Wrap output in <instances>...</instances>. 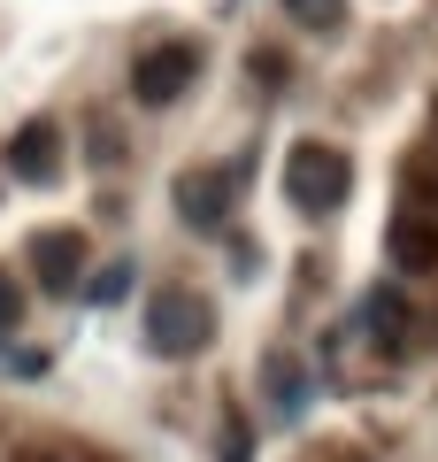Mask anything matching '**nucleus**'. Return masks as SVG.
<instances>
[{
	"instance_id": "f257e3e1",
	"label": "nucleus",
	"mask_w": 438,
	"mask_h": 462,
	"mask_svg": "<svg viewBox=\"0 0 438 462\" xmlns=\"http://www.w3.org/2000/svg\"><path fill=\"white\" fill-rule=\"evenodd\" d=\"M208 339H215L208 293H193V285H162V293L146 300V346H154L162 363H185V355H200Z\"/></svg>"
},
{
	"instance_id": "f03ea898",
	"label": "nucleus",
	"mask_w": 438,
	"mask_h": 462,
	"mask_svg": "<svg viewBox=\"0 0 438 462\" xmlns=\"http://www.w3.org/2000/svg\"><path fill=\"white\" fill-rule=\"evenodd\" d=\"M346 193H354V162H346L331 139H300V147L285 154V200L308 216H331L346 208Z\"/></svg>"
},
{
	"instance_id": "7ed1b4c3",
	"label": "nucleus",
	"mask_w": 438,
	"mask_h": 462,
	"mask_svg": "<svg viewBox=\"0 0 438 462\" xmlns=\"http://www.w3.org/2000/svg\"><path fill=\"white\" fill-rule=\"evenodd\" d=\"M200 78V47L193 39H162V47H146L139 62H131V100L139 108H169V100H185Z\"/></svg>"
},
{
	"instance_id": "20e7f679",
	"label": "nucleus",
	"mask_w": 438,
	"mask_h": 462,
	"mask_svg": "<svg viewBox=\"0 0 438 462\" xmlns=\"http://www.w3.org/2000/svg\"><path fill=\"white\" fill-rule=\"evenodd\" d=\"M239 185H246V162H200V170H185V178H178L185 224H193V231H224V224H231V200H239Z\"/></svg>"
},
{
	"instance_id": "39448f33",
	"label": "nucleus",
	"mask_w": 438,
	"mask_h": 462,
	"mask_svg": "<svg viewBox=\"0 0 438 462\" xmlns=\"http://www.w3.org/2000/svg\"><path fill=\"white\" fill-rule=\"evenodd\" d=\"M23 254H32V270H39V285H47V293H69V285H78V270H85V231L47 224V231H32V239H23Z\"/></svg>"
},
{
	"instance_id": "423d86ee",
	"label": "nucleus",
	"mask_w": 438,
	"mask_h": 462,
	"mask_svg": "<svg viewBox=\"0 0 438 462\" xmlns=\"http://www.w3.org/2000/svg\"><path fill=\"white\" fill-rule=\"evenodd\" d=\"M8 178H23V185H54L62 178V139H54L47 116H32V124L8 139Z\"/></svg>"
},
{
	"instance_id": "0eeeda50",
	"label": "nucleus",
	"mask_w": 438,
	"mask_h": 462,
	"mask_svg": "<svg viewBox=\"0 0 438 462\" xmlns=\"http://www.w3.org/2000/svg\"><path fill=\"white\" fill-rule=\"evenodd\" d=\"M385 254L407 270V278L438 270V224H431V216H415V208H407V216H392V231H385Z\"/></svg>"
},
{
	"instance_id": "6e6552de",
	"label": "nucleus",
	"mask_w": 438,
	"mask_h": 462,
	"mask_svg": "<svg viewBox=\"0 0 438 462\" xmlns=\"http://www.w3.org/2000/svg\"><path fill=\"white\" fill-rule=\"evenodd\" d=\"M361 324H370V339L400 346V339H407V300H400V285H377V293L361 300Z\"/></svg>"
},
{
	"instance_id": "1a4fd4ad",
	"label": "nucleus",
	"mask_w": 438,
	"mask_h": 462,
	"mask_svg": "<svg viewBox=\"0 0 438 462\" xmlns=\"http://www.w3.org/2000/svg\"><path fill=\"white\" fill-rule=\"evenodd\" d=\"M261 378H269L277 416H300V393H308V385H300V363H292V355H269V363H261Z\"/></svg>"
},
{
	"instance_id": "9d476101",
	"label": "nucleus",
	"mask_w": 438,
	"mask_h": 462,
	"mask_svg": "<svg viewBox=\"0 0 438 462\" xmlns=\"http://www.w3.org/2000/svg\"><path fill=\"white\" fill-rule=\"evenodd\" d=\"M285 16L300 23V32H339V23H346V0H285Z\"/></svg>"
},
{
	"instance_id": "9b49d317",
	"label": "nucleus",
	"mask_w": 438,
	"mask_h": 462,
	"mask_svg": "<svg viewBox=\"0 0 438 462\" xmlns=\"http://www.w3.org/2000/svg\"><path fill=\"white\" fill-rule=\"evenodd\" d=\"M123 285H131V263H108L93 285H85V293H93V300H123Z\"/></svg>"
},
{
	"instance_id": "f8f14e48",
	"label": "nucleus",
	"mask_w": 438,
	"mask_h": 462,
	"mask_svg": "<svg viewBox=\"0 0 438 462\" xmlns=\"http://www.w3.org/2000/svg\"><path fill=\"white\" fill-rule=\"evenodd\" d=\"M23 324V293H16V278L0 270V331H16Z\"/></svg>"
},
{
	"instance_id": "ddd939ff",
	"label": "nucleus",
	"mask_w": 438,
	"mask_h": 462,
	"mask_svg": "<svg viewBox=\"0 0 438 462\" xmlns=\"http://www.w3.org/2000/svg\"><path fill=\"white\" fill-rule=\"evenodd\" d=\"M62 462H115V455H93V447H85V455H62Z\"/></svg>"
},
{
	"instance_id": "4468645a",
	"label": "nucleus",
	"mask_w": 438,
	"mask_h": 462,
	"mask_svg": "<svg viewBox=\"0 0 438 462\" xmlns=\"http://www.w3.org/2000/svg\"><path fill=\"white\" fill-rule=\"evenodd\" d=\"M431 224H438V170H431Z\"/></svg>"
}]
</instances>
